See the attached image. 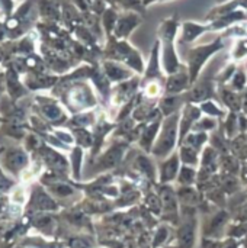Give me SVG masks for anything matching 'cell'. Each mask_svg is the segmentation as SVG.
Wrapping results in <instances>:
<instances>
[{"label":"cell","mask_w":247,"mask_h":248,"mask_svg":"<svg viewBox=\"0 0 247 248\" xmlns=\"http://www.w3.org/2000/svg\"><path fill=\"white\" fill-rule=\"evenodd\" d=\"M4 148H6V147H0V154H1L3 151H4Z\"/></svg>","instance_id":"5bb4252c"},{"label":"cell","mask_w":247,"mask_h":248,"mask_svg":"<svg viewBox=\"0 0 247 248\" xmlns=\"http://www.w3.org/2000/svg\"><path fill=\"white\" fill-rule=\"evenodd\" d=\"M32 158L29 153L23 148V145H12L6 147L0 154V166L1 169L15 180L19 182L23 171L31 166Z\"/></svg>","instance_id":"6da1fadb"},{"label":"cell","mask_w":247,"mask_h":248,"mask_svg":"<svg viewBox=\"0 0 247 248\" xmlns=\"http://www.w3.org/2000/svg\"><path fill=\"white\" fill-rule=\"evenodd\" d=\"M194 241H195V224L194 222L185 224L178 232L176 248H192Z\"/></svg>","instance_id":"8992f818"},{"label":"cell","mask_w":247,"mask_h":248,"mask_svg":"<svg viewBox=\"0 0 247 248\" xmlns=\"http://www.w3.org/2000/svg\"><path fill=\"white\" fill-rule=\"evenodd\" d=\"M60 209V203L57 199L51 196V193L42 186L41 183H33L29 190V198L25 205L26 215L31 214H39V212H57Z\"/></svg>","instance_id":"7a4b0ae2"},{"label":"cell","mask_w":247,"mask_h":248,"mask_svg":"<svg viewBox=\"0 0 247 248\" xmlns=\"http://www.w3.org/2000/svg\"><path fill=\"white\" fill-rule=\"evenodd\" d=\"M55 80H57L55 77L42 76L39 73H32L31 76L25 77L22 81L29 90H39V89H48V87L54 86Z\"/></svg>","instance_id":"5b68a950"},{"label":"cell","mask_w":247,"mask_h":248,"mask_svg":"<svg viewBox=\"0 0 247 248\" xmlns=\"http://www.w3.org/2000/svg\"><path fill=\"white\" fill-rule=\"evenodd\" d=\"M80 166H82V150L76 148L71 154V167H73V176L74 179L80 177Z\"/></svg>","instance_id":"30bf717a"},{"label":"cell","mask_w":247,"mask_h":248,"mask_svg":"<svg viewBox=\"0 0 247 248\" xmlns=\"http://www.w3.org/2000/svg\"><path fill=\"white\" fill-rule=\"evenodd\" d=\"M194 180H195V173H194V170H192V169L185 167V169L181 171L179 183H182V185H185V186H189V185H192V183H194Z\"/></svg>","instance_id":"8fae6325"},{"label":"cell","mask_w":247,"mask_h":248,"mask_svg":"<svg viewBox=\"0 0 247 248\" xmlns=\"http://www.w3.org/2000/svg\"><path fill=\"white\" fill-rule=\"evenodd\" d=\"M176 173H178V158L173 157L172 160H169L163 166L162 173H160V180L163 183H169V182H172L176 177Z\"/></svg>","instance_id":"52a82bcc"},{"label":"cell","mask_w":247,"mask_h":248,"mask_svg":"<svg viewBox=\"0 0 247 248\" xmlns=\"http://www.w3.org/2000/svg\"><path fill=\"white\" fill-rule=\"evenodd\" d=\"M167 237V230L166 228H160L159 232H157V238L154 240V246H159L163 240H166Z\"/></svg>","instance_id":"4fadbf2b"},{"label":"cell","mask_w":247,"mask_h":248,"mask_svg":"<svg viewBox=\"0 0 247 248\" xmlns=\"http://www.w3.org/2000/svg\"><path fill=\"white\" fill-rule=\"evenodd\" d=\"M4 81H6V94H9L13 100H19L28 93V87L23 84V81L19 80V73L9 67L4 73Z\"/></svg>","instance_id":"3957f363"},{"label":"cell","mask_w":247,"mask_h":248,"mask_svg":"<svg viewBox=\"0 0 247 248\" xmlns=\"http://www.w3.org/2000/svg\"><path fill=\"white\" fill-rule=\"evenodd\" d=\"M19 182L15 180L13 177L7 176V173L1 169L0 166V195H6L9 190H12Z\"/></svg>","instance_id":"9c48e42d"},{"label":"cell","mask_w":247,"mask_h":248,"mask_svg":"<svg viewBox=\"0 0 247 248\" xmlns=\"http://www.w3.org/2000/svg\"><path fill=\"white\" fill-rule=\"evenodd\" d=\"M178 195H179V201L182 203H185V205H195V203L199 202L198 192L194 190V189H191V187H188V186H185L183 189H181L178 192Z\"/></svg>","instance_id":"ba28073f"},{"label":"cell","mask_w":247,"mask_h":248,"mask_svg":"<svg viewBox=\"0 0 247 248\" xmlns=\"http://www.w3.org/2000/svg\"><path fill=\"white\" fill-rule=\"evenodd\" d=\"M160 201H162L163 211L166 212V219L175 218V215L178 214V199H176V193L169 186H165L162 189Z\"/></svg>","instance_id":"277c9868"},{"label":"cell","mask_w":247,"mask_h":248,"mask_svg":"<svg viewBox=\"0 0 247 248\" xmlns=\"http://www.w3.org/2000/svg\"><path fill=\"white\" fill-rule=\"evenodd\" d=\"M70 248H92V243L87 237H74L68 241Z\"/></svg>","instance_id":"7c38bea8"}]
</instances>
